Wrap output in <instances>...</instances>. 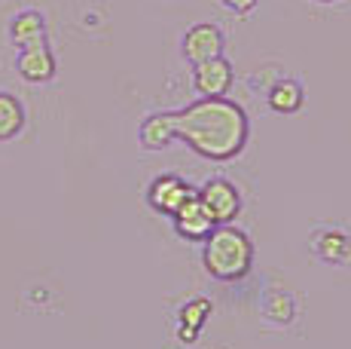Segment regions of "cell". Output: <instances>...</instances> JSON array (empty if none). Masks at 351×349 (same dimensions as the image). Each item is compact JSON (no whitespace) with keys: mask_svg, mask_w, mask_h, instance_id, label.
I'll return each mask as SVG.
<instances>
[{"mask_svg":"<svg viewBox=\"0 0 351 349\" xmlns=\"http://www.w3.org/2000/svg\"><path fill=\"white\" fill-rule=\"evenodd\" d=\"M178 138L186 141L199 157L223 163L241 153L247 141V117L229 98H199L174 113Z\"/></svg>","mask_w":351,"mask_h":349,"instance_id":"obj_1","label":"cell"},{"mask_svg":"<svg viewBox=\"0 0 351 349\" xmlns=\"http://www.w3.org/2000/svg\"><path fill=\"white\" fill-rule=\"evenodd\" d=\"M19 74L31 83H46L56 77V58H52L49 46L37 43V46H25L19 56Z\"/></svg>","mask_w":351,"mask_h":349,"instance_id":"obj_8","label":"cell"},{"mask_svg":"<svg viewBox=\"0 0 351 349\" xmlns=\"http://www.w3.org/2000/svg\"><path fill=\"white\" fill-rule=\"evenodd\" d=\"M205 270L220 282L245 279L254 267V243L232 224H217L205 239Z\"/></svg>","mask_w":351,"mask_h":349,"instance_id":"obj_2","label":"cell"},{"mask_svg":"<svg viewBox=\"0 0 351 349\" xmlns=\"http://www.w3.org/2000/svg\"><path fill=\"white\" fill-rule=\"evenodd\" d=\"M141 144L147 150H165L174 138H178V126H174V113H153L141 123Z\"/></svg>","mask_w":351,"mask_h":349,"instance_id":"obj_9","label":"cell"},{"mask_svg":"<svg viewBox=\"0 0 351 349\" xmlns=\"http://www.w3.org/2000/svg\"><path fill=\"white\" fill-rule=\"evenodd\" d=\"M315 251L330 264H348L351 260V239L342 230H324L315 236Z\"/></svg>","mask_w":351,"mask_h":349,"instance_id":"obj_11","label":"cell"},{"mask_svg":"<svg viewBox=\"0 0 351 349\" xmlns=\"http://www.w3.org/2000/svg\"><path fill=\"white\" fill-rule=\"evenodd\" d=\"M211 310H214V304L208 297L190 300L178 315V337L184 340V344H195L199 334H202V328H205V322L211 319Z\"/></svg>","mask_w":351,"mask_h":349,"instance_id":"obj_10","label":"cell"},{"mask_svg":"<svg viewBox=\"0 0 351 349\" xmlns=\"http://www.w3.org/2000/svg\"><path fill=\"white\" fill-rule=\"evenodd\" d=\"M223 6H229L232 12H251L256 6V0H223Z\"/></svg>","mask_w":351,"mask_h":349,"instance_id":"obj_16","label":"cell"},{"mask_svg":"<svg viewBox=\"0 0 351 349\" xmlns=\"http://www.w3.org/2000/svg\"><path fill=\"white\" fill-rule=\"evenodd\" d=\"M25 126V111L19 104V98L0 92V141H10L22 132Z\"/></svg>","mask_w":351,"mask_h":349,"instance_id":"obj_14","label":"cell"},{"mask_svg":"<svg viewBox=\"0 0 351 349\" xmlns=\"http://www.w3.org/2000/svg\"><path fill=\"white\" fill-rule=\"evenodd\" d=\"M195 89H199L202 98H223L232 86V65L226 62L223 56L208 58V62L195 65Z\"/></svg>","mask_w":351,"mask_h":349,"instance_id":"obj_6","label":"cell"},{"mask_svg":"<svg viewBox=\"0 0 351 349\" xmlns=\"http://www.w3.org/2000/svg\"><path fill=\"white\" fill-rule=\"evenodd\" d=\"M321 3H330V0H321Z\"/></svg>","mask_w":351,"mask_h":349,"instance_id":"obj_17","label":"cell"},{"mask_svg":"<svg viewBox=\"0 0 351 349\" xmlns=\"http://www.w3.org/2000/svg\"><path fill=\"white\" fill-rule=\"evenodd\" d=\"M193 193H195L193 187L186 184V181H180L178 174H159L150 184V190H147V203L159 214H174Z\"/></svg>","mask_w":351,"mask_h":349,"instance_id":"obj_4","label":"cell"},{"mask_svg":"<svg viewBox=\"0 0 351 349\" xmlns=\"http://www.w3.org/2000/svg\"><path fill=\"white\" fill-rule=\"evenodd\" d=\"M12 40H16L19 46H37V43H46V25H43V16L40 12H22V16H16V22H12Z\"/></svg>","mask_w":351,"mask_h":349,"instance_id":"obj_12","label":"cell"},{"mask_svg":"<svg viewBox=\"0 0 351 349\" xmlns=\"http://www.w3.org/2000/svg\"><path fill=\"white\" fill-rule=\"evenodd\" d=\"M263 313H266L269 319H275V322H290L293 319V300H290L285 291H272L266 297V310Z\"/></svg>","mask_w":351,"mask_h":349,"instance_id":"obj_15","label":"cell"},{"mask_svg":"<svg viewBox=\"0 0 351 349\" xmlns=\"http://www.w3.org/2000/svg\"><path fill=\"white\" fill-rule=\"evenodd\" d=\"M302 86L296 83V80H278V83H272V89H269V107L278 113H296L302 107Z\"/></svg>","mask_w":351,"mask_h":349,"instance_id":"obj_13","label":"cell"},{"mask_svg":"<svg viewBox=\"0 0 351 349\" xmlns=\"http://www.w3.org/2000/svg\"><path fill=\"white\" fill-rule=\"evenodd\" d=\"M184 56L193 65L223 56V34H220L217 25H208V22L193 25L184 37Z\"/></svg>","mask_w":351,"mask_h":349,"instance_id":"obj_7","label":"cell"},{"mask_svg":"<svg viewBox=\"0 0 351 349\" xmlns=\"http://www.w3.org/2000/svg\"><path fill=\"white\" fill-rule=\"evenodd\" d=\"M171 218H174V230H178V236L193 239V243H205L208 233L217 227V224H214V218L208 214V209L199 203V196H195V193L171 214Z\"/></svg>","mask_w":351,"mask_h":349,"instance_id":"obj_5","label":"cell"},{"mask_svg":"<svg viewBox=\"0 0 351 349\" xmlns=\"http://www.w3.org/2000/svg\"><path fill=\"white\" fill-rule=\"evenodd\" d=\"M199 203L208 209L214 218V224H232L241 212V196L235 190V184H229L226 178H211L202 190H195Z\"/></svg>","mask_w":351,"mask_h":349,"instance_id":"obj_3","label":"cell"}]
</instances>
